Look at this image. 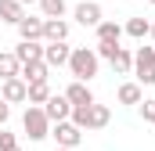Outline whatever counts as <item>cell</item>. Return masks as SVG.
I'll use <instances>...</instances> for the list:
<instances>
[{
	"label": "cell",
	"mask_w": 155,
	"mask_h": 151,
	"mask_svg": "<svg viewBox=\"0 0 155 151\" xmlns=\"http://www.w3.org/2000/svg\"><path fill=\"white\" fill-rule=\"evenodd\" d=\"M97 65H101V58L94 54V47H72V58H69V72L76 83H90L94 76H97Z\"/></svg>",
	"instance_id": "obj_1"
},
{
	"label": "cell",
	"mask_w": 155,
	"mask_h": 151,
	"mask_svg": "<svg viewBox=\"0 0 155 151\" xmlns=\"http://www.w3.org/2000/svg\"><path fill=\"white\" fill-rule=\"evenodd\" d=\"M22 130H25V137H29V140H43V137H51V119L43 115V108L29 104L25 115H22Z\"/></svg>",
	"instance_id": "obj_2"
},
{
	"label": "cell",
	"mask_w": 155,
	"mask_h": 151,
	"mask_svg": "<svg viewBox=\"0 0 155 151\" xmlns=\"http://www.w3.org/2000/svg\"><path fill=\"white\" fill-rule=\"evenodd\" d=\"M134 76H137V86H152L155 83V47H137Z\"/></svg>",
	"instance_id": "obj_3"
},
{
	"label": "cell",
	"mask_w": 155,
	"mask_h": 151,
	"mask_svg": "<svg viewBox=\"0 0 155 151\" xmlns=\"http://www.w3.org/2000/svg\"><path fill=\"white\" fill-rule=\"evenodd\" d=\"M72 18H76L83 29H97L105 18H101V4L97 0H83V4H76L72 7Z\"/></svg>",
	"instance_id": "obj_4"
},
{
	"label": "cell",
	"mask_w": 155,
	"mask_h": 151,
	"mask_svg": "<svg viewBox=\"0 0 155 151\" xmlns=\"http://www.w3.org/2000/svg\"><path fill=\"white\" fill-rule=\"evenodd\" d=\"M51 137L58 140V148L76 151V148H79V140H83V130H76L72 122H54V126H51Z\"/></svg>",
	"instance_id": "obj_5"
},
{
	"label": "cell",
	"mask_w": 155,
	"mask_h": 151,
	"mask_svg": "<svg viewBox=\"0 0 155 151\" xmlns=\"http://www.w3.org/2000/svg\"><path fill=\"white\" fill-rule=\"evenodd\" d=\"M43 115L51 119V126H54V122H69V115H72V104L65 101V94H51V101L43 104Z\"/></svg>",
	"instance_id": "obj_6"
},
{
	"label": "cell",
	"mask_w": 155,
	"mask_h": 151,
	"mask_svg": "<svg viewBox=\"0 0 155 151\" xmlns=\"http://www.w3.org/2000/svg\"><path fill=\"white\" fill-rule=\"evenodd\" d=\"M69 58H72L69 43H43V65L47 69H61V65H69Z\"/></svg>",
	"instance_id": "obj_7"
},
{
	"label": "cell",
	"mask_w": 155,
	"mask_h": 151,
	"mask_svg": "<svg viewBox=\"0 0 155 151\" xmlns=\"http://www.w3.org/2000/svg\"><path fill=\"white\" fill-rule=\"evenodd\" d=\"M11 54L18 58V65H33V61H43V43L40 40H22Z\"/></svg>",
	"instance_id": "obj_8"
},
{
	"label": "cell",
	"mask_w": 155,
	"mask_h": 151,
	"mask_svg": "<svg viewBox=\"0 0 155 151\" xmlns=\"http://www.w3.org/2000/svg\"><path fill=\"white\" fill-rule=\"evenodd\" d=\"M43 43H69V22L65 18H43Z\"/></svg>",
	"instance_id": "obj_9"
},
{
	"label": "cell",
	"mask_w": 155,
	"mask_h": 151,
	"mask_svg": "<svg viewBox=\"0 0 155 151\" xmlns=\"http://www.w3.org/2000/svg\"><path fill=\"white\" fill-rule=\"evenodd\" d=\"M65 101L72 104V108H87V104H94V90H90V83H69V90H65Z\"/></svg>",
	"instance_id": "obj_10"
},
{
	"label": "cell",
	"mask_w": 155,
	"mask_h": 151,
	"mask_svg": "<svg viewBox=\"0 0 155 151\" xmlns=\"http://www.w3.org/2000/svg\"><path fill=\"white\" fill-rule=\"evenodd\" d=\"M29 97V86L22 83V79H4V86H0V101H7V104H22Z\"/></svg>",
	"instance_id": "obj_11"
},
{
	"label": "cell",
	"mask_w": 155,
	"mask_h": 151,
	"mask_svg": "<svg viewBox=\"0 0 155 151\" xmlns=\"http://www.w3.org/2000/svg\"><path fill=\"white\" fill-rule=\"evenodd\" d=\"M108 122H112V108L94 101V104L87 108V126H83V130H105Z\"/></svg>",
	"instance_id": "obj_12"
},
{
	"label": "cell",
	"mask_w": 155,
	"mask_h": 151,
	"mask_svg": "<svg viewBox=\"0 0 155 151\" xmlns=\"http://www.w3.org/2000/svg\"><path fill=\"white\" fill-rule=\"evenodd\" d=\"M18 36H22V40H40V43H43V18L25 14V18L18 22Z\"/></svg>",
	"instance_id": "obj_13"
},
{
	"label": "cell",
	"mask_w": 155,
	"mask_h": 151,
	"mask_svg": "<svg viewBox=\"0 0 155 151\" xmlns=\"http://www.w3.org/2000/svg\"><path fill=\"white\" fill-rule=\"evenodd\" d=\"M25 18V7L18 4V0H0V22H7V25H18Z\"/></svg>",
	"instance_id": "obj_14"
},
{
	"label": "cell",
	"mask_w": 155,
	"mask_h": 151,
	"mask_svg": "<svg viewBox=\"0 0 155 151\" xmlns=\"http://www.w3.org/2000/svg\"><path fill=\"white\" fill-rule=\"evenodd\" d=\"M47 76H51V69L43 65V61H33V65H22V83L29 86V83H47Z\"/></svg>",
	"instance_id": "obj_15"
},
{
	"label": "cell",
	"mask_w": 155,
	"mask_h": 151,
	"mask_svg": "<svg viewBox=\"0 0 155 151\" xmlns=\"http://www.w3.org/2000/svg\"><path fill=\"white\" fill-rule=\"evenodd\" d=\"M94 33H97V43H119L123 40V25L119 22H101Z\"/></svg>",
	"instance_id": "obj_16"
},
{
	"label": "cell",
	"mask_w": 155,
	"mask_h": 151,
	"mask_svg": "<svg viewBox=\"0 0 155 151\" xmlns=\"http://www.w3.org/2000/svg\"><path fill=\"white\" fill-rule=\"evenodd\" d=\"M18 76H22L18 58H15L11 50H4V54H0V79H18Z\"/></svg>",
	"instance_id": "obj_17"
},
{
	"label": "cell",
	"mask_w": 155,
	"mask_h": 151,
	"mask_svg": "<svg viewBox=\"0 0 155 151\" xmlns=\"http://www.w3.org/2000/svg\"><path fill=\"white\" fill-rule=\"evenodd\" d=\"M116 97H119V104H141V101H144V90H141L137 83H123Z\"/></svg>",
	"instance_id": "obj_18"
},
{
	"label": "cell",
	"mask_w": 155,
	"mask_h": 151,
	"mask_svg": "<svg viewBox=\"0 0 155 151\" xmlns=\"http://www.w3.org/2000/svg\"><path fill=\"white\" fill-rule=\"evenodd\" d=\"M123 33L134 36V40H144L148 33H152V22H148V18H130V22L123 25Z\"/></svg>",
	"instance_id": "obj_19"
},
{
	"label": "cell",
	"mask_w": 155,
	"mask_h": 151,
	"mask_svg": "<svg viewBox=\"0 0 155 151\" xmlns=\"http://www.w3.org/2000/svg\"><path fill=\"white\" fill-rule=\"evenodd\" d=\"M29 104H36V108H43L47 101H51V86L47 83H29V97H25Z\"/></svg>",
	"instance_id": "obj_20"
},
{
	"label": "cell",
	"mask_w": 155,
	"mask_h": 151,
	"mask_svg": "<svg viewBox=\"0 0 155 151\" xmlns=\"http://www.w3.org/2000/svg\"><path fill=\"white\" fill-rule=\"evenodd\" d=\"M112 69H116L119 76H130V72H134V54H130L126 47H119V50H116V58H112Z\"/></svg>",
	"instance_id": "obj_21"
},
{
	"label": "cell",
	"mask_w": 155,
	"mask_h": 151,
	"mask_svg": "<svg viewBox=\"0 0 155 151\" xmlns=\"http://www.w3.org/2000/svg\"><path fill=\"white\" fill-rule=\"evenodd\" d=\"M40 11H43V18H65V0H36Z\"/></svg>",
	"instance_id": "obj_22"
},
{
	"label": "cell",
	"mask_w": 155,
	"mask_h": 151,
	"mask_svg": "<svg viewBox=\"0 0 155 151\" xmlns=\"http://www.w3.org/2000/svg\"><path fill=\"white\" fill-rule=\"evenodd\" d=\"M116 50H119V43H97V47H94V54H97V58H105V61H112V58H116Z\"/></svg>",
	"instance_id": "obj_23"
},
{
	"label": "cell",
	"mask_w": 155,
	"mask_h": 151,
	"mask_svg": "<svg viewBox=\"0 0 155 151\" xmlns=\"http://www.w3.org/2000/svg\"><path fill=\"white\" fill-rule=\"evenodd\" d=\"M15 148H18V137L7 133V130H0V151H15Z\"/></svg>",
	"instance_id": "obj_24"
},
{
	"label": "cell",
	"mask_w": 155,
	"mask_h": 151,
	"mask_svg": "<svg viewBox=\"0 0 155 151\" xmlns=\"http://www.w3.org/2000/svg\"><path fill=\"white\" fill-rule=\"evenodd\" d=\"M141 115H144V122H155V97L141 101Z\"/></svg>",
	"instance_id": "obj_25"
},
{
	"label": "cell",
	"mask_w": 155,
	"mask_h": 151,
	"mask_svg": "<svg viewBox=\"0 0 155 151\" xmlns=\"http://www.w3.org/2000/svg\"><path fill=\"white\" fill-rule=\"evenodd\" d=\"M7 119H11V104H7V101H0V126H4Z\"/></svg>",
	"instance_id": "obj_26"
},
{
	"label": "cell",
	"mask_w": 155,
	"mask_h": 151,
	"mask_svg": "<svg viewBox=\"0 0 155 151\" xmlns=\"http://www.w3.org/2000/svg\"><path fill=\"white\" fill-rule=\"evenodd\" d=\"M18 4H22V7H25V4H36V0H18Z\"/></svg>",
	"instance_id": "obj_27"
},
{
	"label": "cell",
	"mask_w": 155,
	"mask_h": 151,
	"mask_svg": "<svg viewBox=\"0 0 155 151\" xmlns=\"http://www.w3.org/2000/svg\"><path fill=\"white\" fill-rule=\"evenodd\" d=\"M148 36H152V40H155V22H152V33H148Z\"/></svg>",
	"instance_id": "obj_28"
},
{
	"label": "cell",
	"mask_w": 155,
	"mask_h": 151,
	"mask_svg": "<svg viewBox=\"0 0 155 151\" xmlns=\"http://www.w3.org/2000/svg\"><path fill=\"white\" fill-rule=\"evenodd\" d=\"M54 151H69V148H54Z\"/></svg>",
	"instance_id": "obj_29"
},
{
	"label": "cell",
	"mask_w": 155,
	"mask_h": 151,
	"mask_svg": "<svg viewBox=\"0 0 155 151\" xmlns=\"http://www.w3.org/2000/svg\"><path fill=\"white\" fill-rule=\"evenodd\" d=\"M148 4H155V0H148Z\"/></svg>",
	"instance_id": "obj_30"
},
{
	"label": "cell",
	"mask_w": 155,
	"mask_h": 151,
	"mask_svg": "<svg viewBox=\"0 0 155 151\" xmlns=\"http://www.w3.org/2000/svg\"><path fill=\"white\" fill-rule=\"evenodd\" d=\"M15 151H22V148H15Z\"/></svg>",
	"instance_id": "obj_31"
}]
</instances>
